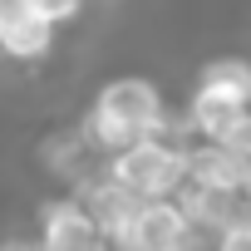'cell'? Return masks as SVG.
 Listing matches in <instances>:
<instances>
[{
  "label": "cell",
  "instance_id": "6da1fadb",
  "mask_svg": "<svg viewBox=\"0 0 251 251\" xmlns=\"http://www.w3.org/2000/svg\"><path fill=\"white\" fill-rule=\"evenodd\" d=\"M79 123L94 138V148L108 158L113 148L133 143L143 133L173 128L177 113L168 108V94L158 89V79H148V74H113V79H103L89 94V108H84Z\"/></svg>",
  "mask_w": 251,
  "mask_h": 251
},
{
  "label": "cell",
  "instance_id": "7a4b0ae2",
  "mask_svg": "<svg viewBox=\"0 0 251 251\" xmlns=\"http://www.w3.org/2000/svg\"><path fill=\"white\" fill-rule=\"evenodd\" d=\"M187 128L182 118L163 133H143L108 153V177H118L133 197H177L187 182Z\"/></svg>",
  "mask_w": 251,
  "mask_h": 251
},
{
  "label": "cell",
  "instance_id": "3957f363",
  "mask_svg": "<svg viewBox=\"0 0 251 251\" xmlns=\"http://www.w3.org/2000/svg\"><path fill=\"white\" fill-rule=\"evenodd\" d=\"M35 246H45V251H94V246H108V236L94 222V212L84 207V197L59 187V192L35 202Z\"/></svg>",
  "mask_w": 251,
  "mask_h": 251
},
{
  "label": "cell",
  "instance_id": "277c9868",
  "mask_svg": "<svg viewBox=\"0 0 251 251\" xmlns=\"http://www.w3.org/2000/svg\"><path fill=\"white\" fill-rule=\"evenodd\" d=\"M113 246H128V251H182V246H192V222H187L177 197H143L133 207V217L118 226Z\"/></svg>",
  "mask_w": 251,
  "mask_h": 251
},
{
  "label": "cell",
  "instance_id": "5b68a950",
  "mask_svg": "<svg viewBox=\"0 0 251 251\" xmlns=\"http://www.w3.org/2000/svg\"><path fill=\"white\" fill-rule=\"evenodd\" d=\"M246 108H251V103H241V99H231V94H222V89L192 84L187 108H182V128H187V138L226 143V138H231V128L241 123V113H246Z\"/></svg>",
  "mask_w": 251,
  "mask_h": 251
},
{
  "label": "cell",
  "instance_id": "8992f818",
  "mask_svg": "<svg viewBox=\"0 0 251 251\" xmlns=\"http://www.w3.org/2000/svg\"><path fill=\"white\" fill-rule=\"evenodd\" d=\"M177 202H182V212H187V222H192V246H197V241H212V246H217V231L241 212V192H236V187L182 182Z\"/></svg>",
  "mask_w": 251,
  "mask_h": 251
},
{
  "label": "cell",
  "instance_id": "52a82bcc",
  "mask_svg": "<svg viewBox=\"0 0 251 251\" xmlns=\"http://www.w3.org/2000/svg\"><path fill=\"white\" fill-rule=\"evenodd\" d=\"M241 153L231 143H207V138H192L187 143V182H202V187H236L241 192Z\"/></svg>",
  "mask_w": 251,
  "mask_h": 251
},
{
  "label": "cell",
  "instance_id": "ba28073f",
  "mask_svg": "<svg viewBox=\"0 0 251 251\" xmlns=\"http://www.w3.org/2000/svg\"><path fill=\"white\" fill-rule=\"evenodd\" d=\"M197 84L222 89V94L251 103V59H246V54H212V59L197 69Z\"/></svg>",
  "mask_w": 251,
  "mask_h": 251
},
{
  "label": "cell",
  "instance_id": "9c48e42d",
  "mask_svg": "<svg viewBox=\"0 0 251 251\" xmlns=\"http://www.w3.org/2000/svg\"><path fill=\"white\" fill-rule=\"evenodd\" d=\"M30 10H40L45 20H54L59 30H69V25H79L84 20V10H89V0H25Z\"/></svg>",
  "mask_w": 251,
  "mask_h": 251
},
{
  "label": "cell",
  "instance_id": "30bf717a",
  "mask_svg": "<svg viewBox=\"0 0 251 251\" xmlns=\"http://www.w3.org/2000/svg\"><path fill=\"white\" fill-rule=\"evenodd\" d=\"M217 246L222 251H251V202H241V212L217 231Z\"/></svg>",
  "mask_w": 251,
  "mask_h": 251
},
{
  "label": "cell",
  "instance_id": "8fae6325",
  "mask_svg": "<svg viewBox=\"0 0 251 251\" xmlns=\"http://www.w3.org/2000/svg\"><path fill=\"white\" fill-rule=\"evenodd\" d=\"M226 143H231V148H236L241 158H251V108L241 113V123L231 128V138H226Z\"/></svg>",
  "mask_w": 251,
  "mask_h": 251
},
{
  "label": "cell",
  "instance_id": "7c38bea8",
  "mask_svg": "<svg viewBox=\"0 0 251 251\" xmlns=\"http://www.w3.org/2000/svg\"><path fill=\"white\" fill-rule=\"evenodd\" d=\"M241 202H251V158L241 163Z\"/></svg>",
  "mask_w": 251,
  "mask_h": 251
}]
</instances>
